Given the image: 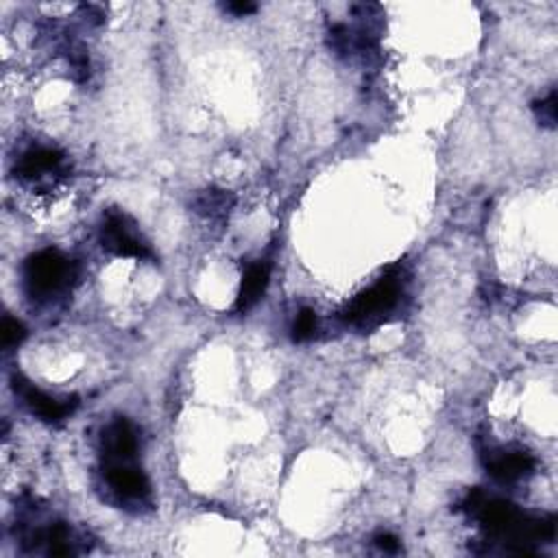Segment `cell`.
<instances>
[{"mask_svg": "<svg viewBox=\"0 0 558 558\" xmlns=\"http://www.w3.org/2000/svg\"><path fill=\"white\" fill-rule=\"evenodd\" d=\"M27 332H24V325L20 321L12 319V316H5L3 321V347L12 349L15 345L24 341Z\"/></svg>", "mask_w": 558, "mask_h": 558, "instance_id": "cell-12", "label": "cell"}, {"mask_svg": "<svg viewBox=\"0 0 558 558\" xmlns=\"http://www.w3.org/2000/svg\"><path fill=\"white\" fill-rule=\"evenodd\" d=\"M227 12H232V14L240 15V18H244V15L255 12V5L253 3H229Z\"/></svg>", "mask_w": 558, "mask_h": 558, "instance_id": "cell-15", "label": "cell"}, {"mask_svg": "<svg viewBox=\"0 0 558 558\" xmlns=\"http://www.w3.org/2000/svg\"><path fill=\"white\" fill-rule=\"evenodd\" d=\"M399 299V281L398 275H386V278L362 293L352 306L343 312V319L353 323L358 327H373L382 321L386 312H390Z\"/></svg>", "mask_w": 558, "mask_h": 558, "instance_id": "cell-1", "label": "cell"}, {"mask_svg": "<svg viewBox=\"0 0 558 558\" xmlns=\"http://www.w3.org/2000/svg\"><path fill=\"white\" fill-rule=\"evenodd\" d=\"M101 242L103 249L116 255H124V258H149L151 255L147 244L135 238L124 216H118V214H112L103 225Z\"/></svg>", "mask_w": 558, "mask_h": 558, "instance_id": "cell-3", "label": "cell"}, {"mask_svg": "<svg viewBox=\"0 0 558 558\" xmlns=\"http://www.w3.org/2000/svg\"><path fill=\"white\" fill-rule=\"evenodd\" d=\"M269 278H270V269L266 264H255L247 270V275H244V279H242V286H240V295L236 301V307L240 312L252 310V307L258 304L260 297L264 295L266 286H269Z\"/></svg>", "mask_w": 558, "mask_h": 558, "instance_id": "cell-6", "label": "cell"}, {"mask_svg": "<svg viewBox=\"0 0 558 558\" xmlns=\"http://www.w3.org/2000/svg\"><path fill=\"white\" fill-rule=\"evenodd\" d=\"M375 544H378L380 550L389 552V554H395V552H399V541L398 536L389 535V532H384V535L375 536Z\"/></svg>", "mask_w": 558, "mask_h": 558, "instance_id": "cell-14", "label": "cell"}, {"mask_svg": "<svg viewBox=\"0 0 558 558\" xmlns=\"http://www.w3.org/2000/svg\"><path fill=\"white\" fill-rule=\"evenodd\" d=\"M107 482L123 498H142L149 493V480L142 471L132 467L116 465L107 471Z\"/></svg>", "mask_w": 558, "mask_h": 558, "instance_id": "cell-5", "label": "cell"}, {"mask_svg": "<svg viewBox=\"0 0 558 558\" xmlns=\"http://www.w3.org/2000/svg\"><path fill=\"white\" fill-rule=\"evenodd\" d=\"M536 116L545 127H554L556 124V92H552L545 101L536 105Z\"/></svg>", "mask_w": 558, "mask_h": 558, "instance_id": "cell-13", "label": "cell"}, {"mask_svg": "<svg viewBox=\"0 0 558 558\" xmlns=\"http://www.w3.org/2000/svg\"><path fill=\"white\" fill-rule=\"evenodd\" d=\"M68 275L66 258L55 249H44V252L31 255L24 266V279L31 295L46 297L61 288Z\"/></svg>", "mask_w": 558, "mask_h": 558, "instance_id": "cell-2", "label": "cell"}, {"mask_svg": "<svg viewBox=\"0 0 558 558\" xmlns=\"http://www.w3.org/2000/svg\"><path fill=\"white\" fill-rule=\"evenodd\" d=\"M61 161V155L53 149H33L20 161L18 170L24 179H35L41 173H49Z\"/></svg>", "mask_w": 558, "mask_h": 558, "instance_id": "cell-9", "label": "cell"}, {"mask_svg": "<svg viewBox=\"0 0 558 558\" xmlns=\"http://www.w3.org/2000/svg\"><path fill=\"white\" fill-rule=\"evenodd\" d=\"M14 389H15V393L23 395V399L27 401L31 412H33V415H38L41 421H49V424L61 421L68 415V412L72 410V406L61 404V401L49 398V395L41 393V390L35 389L33 384L24 382V380L18 378V375L14 378Z\"/></svg>", "mask_w": 558, "mask_h": 558, "instance_id": "cell-4", "label": "cell"}, {"mask_svg": "<svg viewBox=\"0 0 558 558\" xmlns=\"http://www.w3.org/2000/svg\"><path fill=\"white\" fill-rule=\"evenodd\" d=\"M316 330V315L315 310H310V307H304V310L299 312V316H297L295 327H293V338L297 343H304L307 338L315 336Z\"/></svg>", "mask_w": 558, "mask_h": 558, "instance_id": "cell-11", "label": "cell"}, {"mask_svg": "<svg viewBox=\"0 0 558 558\" xmlns=\"http://www.w3.org/2000/svg\"><path fill=\"white\" fill-rule=\"evenodd\" d=\"M232 203H233V197L229 195V192L207 190V192H203L199 199H197L195 207H197V212L203 214V216L216 218V216H223V214L229 212Z\"/></svg>", "mask_w": 558, "mask_h": 558, "instance_id": "cell-10", "label": "cell"}, {"mask_svg": "<svg viewBox=\"0 0 558 558\" xmlns=\"http://www.w3.org/2000/svg\"><path fill=\"white\" fill-rule=\"evenodd\" d=\"M532 469H535V461L524 452L504 453V456L495 458L491 465H489L491 476L499 480V482H515V480L528 476Z\"/></svg>", "mask_w": 558, "mask_h": 558, "instance_id": "cell-7", "label": "cell"}, {"mask_svg": "<svg viewBox=\"0 0 558 558\" xmlns=\"http://www.w3.org/2000/svg\"><path fill=\"white\" fill-rule=\"evenodd\" d=\"M105 450L109 456L118 458V461H127V458L133 456L135 450H138V441H135L133 427L129 425V421L118 419L107 427Z\"/></svg>", "mask_w": 558, "mask_h": 558, "instance_id": "cell-8", "label": "cell"}]
</instances>
